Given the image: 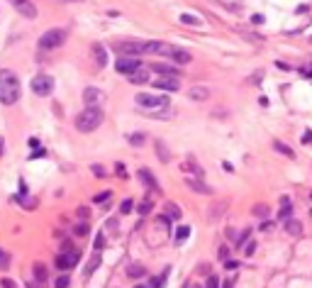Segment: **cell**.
<instances>
[{"label": "cell", "mask_w": 312, "mask_h": 288, "mask_svg": "<svg viewBox=\"0 0 312 288\" xmlns=\"http://www.w3.org/2000/svg\"><path fill=\"white\" fill-rule=\"evenodd\" d=\"M151 210H154V203H151L149 198H146L144 203H139V213H142V215H149Z\"/></svg>", "instance_id": "1f68e13d"}, {"label": "cell", "mask_w": 312, "mask_h": 288, "mask_svg": "<svg viewBox=\"0 0 312 288\" xmlns=\"http://www.w3.org/2000/svg\"><path fill=\"white\" fill-rule=\"evenodd\" d=\"M103 247H105V234H103V232H98V237H95V249L100 252Z\"/></svg>", "instance_id": "f35d334b"}, {"label": "cell", "mask_w": 312, "mask_h": 288, "mask_svg": "<svg viewBox=\"0 0 312 288\" xmlns=\"http://www.w3.org/2000/svg\"><path fill=\"white\" fill-rule=\"evenodd\" d=\"M290 210H293L290 201H288V198H283V201H281V222H285V220L290 217Z\"/></svg>", "instance_id": "484cf974"}, {"label": "cell", "mask_w": 312, "mask_h": 288, "mask_svg": "<svg viewBox=\"0 0 312 288\" xmlns=\"http://www.w3.org/2000/svg\"><path fill=\"white\" fill-rule=\"evenodd\" d=\"M66 39H68V32L63 27H54V29H49V32H44L39 37V44L37 47L42 52H54V49H61L63 44H66Z\"/></svg>", "instance_id": "277c9868"}, {"label": "cell", "mask_w": 312, "mask_h": 288, "mask_svg": "<svg viewBox=\"0 0 312 288\" xmlns=\"http://www.w3.org/2000/svg\"><path fill=\"white\" fill-rule=\"evenodd\" d=\"M273 146H276V151H281V154H285L288 159H295V151L288 146V144H283V142H273Z\"/></svg>", "instance_id": "4316f807"}, {"label": "cell", "mask_w": 312, "mask_h": 288, "mask_svg": "<svg viewBox=\"0 0 312 288\" xmlns=\"http://www.w3.org/2000/svg\"><path fill=\"white\" fill-rule=\"evenodd\" d=\"M115 171H117L120 176H125V166H122V164H117V166H115Z\"/></svg>", "instance_id": "f907efd6"}, {"label": "cell", "mask_w": 312, "mask_h": 288, "mask_svg": "<svg viewBox=\"0 0 312 288\" xmlns=\"http://www.w3.org/2000/svg\"><path fill=\"white\" fill-rule=\"evenodd\" d=\"M93 173H95V176H105V169L98 166V164H93Z\"/></svg>", "instance_id": "ee69618b"}, {"label": "cell", "mask_w": 312, "mask_h": 288, "mask_svg": "<svg viewBox=\"0 0 312 288\" xmlns=\"http://www.w3.org/2000/svg\"><path fill=\"white\" fill-rule=\"evenodd\" d=\"M308 10H310L308 5H300V7H295V12H298V15H303V12H308Z\"/></svg>", "instance_id": "c3c4849f"}, {"label": "cell", "mask_w": 312, "mask_h": 288, "mask_svg": "<svg viewBox=\"0 0 312 288\" xmlns=\"http://www.w3.org/2000/svg\"><path fill=\"white\" fill-rule=\"evenodd\" d=\"M217 257H220V261H222V264H225V261H229V247H220Z\"/></svg>", "instance_id": "8d00e7d4"}, {"label": "cell", "mask_w": 312, "mask_h": 288, "mask_svg": "<svg viewBox=\"0 0 312 288\" xmlns=\"http://www.w3.org/2000/svg\"><path fill=\"white\" fill-rule=\"evenodd\" d=\"M68 284H71V279H68L66 274H63V276H59V279L54 281V286H57V288H68Z\"/></svg>", "instance_id": "d590c367"}, {"label": "cell", "mask_w": 312, "mask_h": 288, "mask_svg": "<svg viewBox=\"0 0 312 288\" xmlns=\"http://www.w3.org/2000/svg\"><path fill=\"white\" fill-rule=\"evenodd\" d=\"M149 69L146 66H142L139 71H134V73H129L127 78H129V83H134V86H144V83H149Z\"/></svg>", "instance_id": "ac0fdd59"}, {"label": "cell", "mask_w": 312, "mask_h": 288, "mask_svg": "<svg viewBox=\"0 0 312 288\" xmlns=\"http://www.w3.org/2000/svg\"><path fill=\"white\" fill-rule=\"evenodd\" d=\"M239 34H242V37H247L249 42H258V44L263 42V37H258V34H251V32H244V29H239Z\"/></svg>", "instance_id": "e575fe53"}, {"label": "cell", "mask_w": 312, "mask_h": 288, "mask_svg": "<svg viewBox=\"0 0 312 288\" xmlns=\"http://www.w3.org/2000/svg\"><path fill=\"white\" fill-rule=\"evenodd\" d=\"M186 288H200V286H198V284H188Z\"/></svg>", "instance_id": "11a10c76"}, {"label": "cell", "mask_w": 312, "mask_h": 288, "mask_svg": "<svg viewBox=\"0 0 312 288\" xmlns=\"http://www.w3.org/2000/svg\"><path fill=\"white\" fill-rule=\"evenodd\" d=\"M90 52H93V59H95V64H98L100 69H105V66H108V49H105L103 44H98V42H95Z\"/></svg>", "instance_id": "5bb4252c"}, {"label": "cell", "mask_w": 312, "mask_h": 288, "mask_svg": "<svg viewBox=\"0 0 312 288\" xmlns=\"http://www.w3.org/2000/svg\"><path fill=\"white\" fill-rule=\"evenodd\" d=\"M2 151H5V140L0 137V154H2Z\"/></svg>", "instance_id": "f5cc1de1"}, {"label": "cell", "mask_w": 312, "mask_h": 288, "mask_svg": "<svg viewBox=\"0 0 312 288\" xmlns=\"http://www.w3.org/2000/svg\"><path fill=\"white\" fill-rule=\"evenodd\" d=\"M2 288H17V286H15L12 279H2Z\"/></svg>", "instance_id": "bcb514c9"}, {"label": "cell", "mask_w": 312, "mask_h": 288, "mask_svg": "<svg viewBox=\"0 0 312 288\" xmlns=\"http://www.w3.org/2000/svg\"><path fill=\"white\" fill-rule=\"evenodd\" d=\"M276 66H278V69H283V71H290V66H288V64H283V61H278Z\"/></svg>", "instance_id": "681fc988"}, {"label": "cell", "mask_w": 312, "mask_h": 288, "mask_svg": "<svg viewBox=\"0 0 312 288\" xmlns=\"http://www.w3.org/2000/svg\"><path fill=\"white\" fill-rule=\"evenodd\" d=\"M29 88H32L34 95L47 98V95H52V90H54V78H52L49 73H37V76L29 81Z\"/></svg>", "instance_id": "5b68a950"}, {"label": "cell", "mask_w": 312, "mask_h": 288, "mask_svg": "<svg viewBox=\"0 0 312 288\" xmlns=\"http://www.w3.org/2000/svg\"><path fill=\"white\" fill-rule=\"evenodd\" d=\"M115 49H117L122 57H137V54H146V42H134V39H129V42L115 44Z\"/></svg>", "instance_id": "52a82bcc"}, {"label": "cell", "mask_w": 312, "mask_h": 288, "mask_svg": "<svg viewBox=\"0 0 312 288\" xmlns=\"http://www.w3.org/2000/svg\"><path fill=\"white\" fill-rule=\"evenodd\" d=\"M120 210H122V215L132 213V210H134V201H132V198H125V201H122V205H120Z\"/></svg>", "instance_id": "d6a6232c"}, {"label": "cell", "mask_w": 312, "mask_h": 288, "mask_svg": "<svg viewBox=\"0 0 312 288\" xmlns=\"http://www.w3.org/2000/svg\"><path fill=\"white\" fill-rule=\"evenodd\" d=\"M254 252H256V242H249V244H247V257H251Z\"/></svg>", "instance_id": "f6af8a7d"}, {"label": "cell", "mask_w": 312, "mask_h": 288, "mask_svg": "<svg viewBox=\"0 0 312 288\" xmlns=\"http://www.w3.org/2000/svg\"><path fill=\"white\" fill-rule=\"evenodd\" d=\"M78 217H81V220H88V217H90V213H88V208H85V205H81V208H78Z\"/></svg>", "instance_id": "b9f144b4"}, {"label": "cell", "mask_w": 312, "mask_h": 288, "mask_svg": "<svg viewBox=\"0 0 312 288\" xmlns=\"http://www.w3.org/2000/svg\"><path fill=\"white\" fill-rule=\"evenodd\" d=\"M161 57H166V59H171L173 64H178V66H186L193 61V54L188 52V49H181V47H176V44H166V49H164V54Z\"/></svg>", "instance_id": "8992f818"}, {"label": "cell", "mask_w": 312, "mask_h": 288, "mask_svg": "<svg viewBox=\"0 0 312 288\" xmlns=\"http://www.w3.org/2000/svg\"><path fill=\"white\" fill-rule=\"evenodd\" d=\"M251 25H263V15H251Z\"/></svg>", "instance_id": "7bdbcfd3"}, {"label": "cell", "mask_w": 312, "mask_h": 288, "mask_svg": "<svg viewBox=\"0 0 312 288\" xmlns=\"http://www.w3.org/2000/svg\"><path fill=\"white\" fill-rule=\"evenodd\" d=\"M144 64L137 59V57H120L117 59V64H115V69H117V73H125V76H129V73L139 71Z\"/></svg>", "instance_id": "9c48e42d"}, {"label": "cell", "mask_w": 312, "mask_h": 288, "mask_svg": "<svg viewBox=\"0 0 312 288\" xmlns=\"http://www.w3.org/2000/svg\"><path fill=\"white\" fill-rule=\"evenodd\" d=\"M222 288H232V281H227V284H225V286Z\"/></svg>", "instance_id": "9f6ffc18"}, {"label": "cell", "mask_w": 312, "mask_h": 288, "mask_svg": "<svg viewBox=\"0 0 312 288\" xmlns=\"http://www.w3.org/2000/svg\"><path fill=\"white\" fill-rule=\"evenodd\" d=\"M186 186L190 188V191H195V193H212V188L210 186H205L202 181H198V178H186Z\"/></svg>", "instance_id": "ffe728a7"}, {"label": "cell", "mask_w": 312, "mask_h": 288, "mask_svg": "<svg viewBox=\"0 0 312 288\" xmlns=\"http://www.w3.org/2000/svg\"><path fill=\"white\" fill-rule=\"evenodd\" d=\"M151 71H156L159 76H176V78H178L181 69L173 66V64H151Z\"/></svg>", "instance_id": "e0dca14e"}, {"label": "cell", "mask_w": 312, "mask_h": 288, "mask_svg": "<svg viewBox=\"0 0 312 288\" xmlns=\"http://www.w3.org/2000/svg\"><path fill=\"white\" fill-rule=\"evenodd\" d=\"M164 215L166 217H171V220H181V208L176 205V203H164Z\"/></svg>", "instance_id": "7402d4cb"}, {"label": "cell", "mask_w": 312, "mask_h": 288, "mask_svg": "<svg viewBox=\"0 0 312 288\" xmlns=\"http://www.w3.org/2000/svg\"><path fill=\"white\" fill-rule=\"evenodd\" d=\"M20 15H25V17H29V20H34L37 17V7H34V2L32 0H7Z\"/></svg>", "instance_id": "7c38bea8"}, {"label": "cell", "mask_w": 312, "mask_h": 288, "mask_svg": "<svg viewBox=\"0 0 312 288\" xmlns=\"http://www.w3.org/2000/svg\"><path fill=\"white\" fill-rule=\"evenodd\" d=\"M78 259H81V254H78L76 249H71V252H61V254L54 259V264H57V269L66 271V269H73V266L78 264Z\"/></svg>", "instance_id": "30bf717a"}, {"label": "cell", "mask_w": 312, "mask_h": 288, "mask_svg": "<svg viewBox=\"0 0 312 288\" xmlns=\"http://www.w3.org/2000/svg\"><path fill=\"white\" fill-rule=\"evenodd\" d=\"M103 120H105V115H103L100 108H85L83 113L76 115L73 125H76L78 132H95V130L103 125Z\"/></svg>", "instance_id": "3957f363"}, {"label": "cell", "mask_w": 312, "mask_h": 288, "mask_svg": "<svg viewBox=\"0 0 312 288\" xmlns=\"http://www.w3.org/2000/svg\"><path fill=\"white\" fill-rule=\"evenodd\" d=\"M127 142L132 144V146H142V144L146 142V135H142V132H134V135H129V137H127Z\"/></svg>", "instance_id": "f1b7e54d"}, {"label": "cell", "mask_w": 312, "mask_h": 288, "mask_svg": "<svg viewBox=\"0 0 312 288\" xmlns=\"http://www.w3.org/2000/svg\"><path fill=\"white\" fill-rule=\"evenodd\" d=\"M22 95V88H20V78L10 69H2L0 71V103L2 105H15Z\"/></svg>", "instance_id": "6da1fadb"}, {"label": "cell", "mask_w": 312, "mask_h": 288, "mask_svg": "<svg viewBox=\"0 0 312 288\" xmlns=\"http://www.w3.org/2000/svg\"><path fill=\"white\" fill-rule=\"evenodd\" d=\"M137 176H139V181H142L144 186H149V188L159 191V181H156V176H154L149 169H139V171H137Z\"/></svg>", "instance_id": "9a60e30c"}, {"label": "cell", "mask_w": 312, "mask_h": 288, "mask_svg": "<svg viewBox=\"0 0 312 288\" xmlns=\"http://www.w3.org/2000/svg\"><path fill=\"white\" fill-rule=\"evenodd\" d=\"M283 230H285L290 237H303V222H300V220L288 217V220L283 222Z\"/></svg>", "instance_id": "2e32d148"}, {"label": "cell", "mask_w": 312, "mask_h": 288, "mask_svg": "<svg viewBox=\"0 0 312 288\" xmlns=\"http://www.w3.org/2000/svg\"><path fill=\"white\" fill-rule=\"evenodd\" d=\"M134 288H154V286H146V284H139V286H134Z\"/></svg>", "instance_id": "db71d44e"}, {"label": "cell", "mask_w": 312, "mask_h": 288, "mask_svg": "<svg viewBox=\"0 0 312 288\" xmlns=\"http://www.w3.org/2000/svg\"><path fill=\"white\" fill-rule=\"evenodd\" d=\"M166 44L164 42H146V54H164Z\"/></svg>", "instance_id": "d4e9b609"}, {"label": "cell", "mask_w": 312, "mask_h": 288, "mask_svg": "<svg viewBox=\"0 0 312 288\" xmlns=\"http://www.w3.org/2000/svg\"><path fill=\"white\" fill-rule=\"evenodd\" d=\"M134 103L139 105V110L149 113V115H166L169 113V95H156V93H137Z\"/></svg>", "instance_id": "7a4b0ae2"}, {"label": "cell", "mask_w": 312, "mask_h": 288, "mask_svg": "<svg viewBox=\"0 0 312 288\" xmlns=\"http://www.w3.org/2000/svg\"><path fill=\"white\" fill-rule=\"evenodd\" d=\"M154 88H156V90H166V93H176V90L181 88V81H178L176 76H159V78L154 81Z\"/></svg>", "instance_id": "8fae6325"}, {"label": "cell", "mask_w": 312, "mask_h": 288, "mask_svg": "<svg viewBox=\"0 0 312 288\" xmlns=\"http://www.w3.org/2000/svg\"><path fill=\"white\" fill-rule=\"evenodd\" d=\"M113 198V193L110 191H103V193H98L95 198H93V203H105V201H110Z\"/></svg>", "instance_id": "836d02e7"}, {"label": "cell", "mask_w": 312, "mask_h": 288, "mask_svg": "<svg viewBox=\"0 0 312 288\" xmlns=\"http://www.w3.org/2000/svg\"><path fill=\"white\" fill-rule=\"evenodd\" d=\"M29 146L32 149H39V140H29Z\"/></svg>", "instance_id": "816d5d0a"}, {"label": "cell", "mask_w": 312, "mask_h": 288, "mask_svg": "<svg viewBox=\"0 0 312 288\" xmlns=\"http://www.w3.org/2000/svg\"><path fill=\"white\" fill-rule=\"evenodd\" d=\"M32 271H34V281H37V284H47V281H49V271H47V266H44L42 261H34Z\"/></svg>", "instance_id": "d6986e66"}, {"label": "cell", "mask_w": 312, "mask_h": 288, "mask_svg": "<svg viewBox=\"0 0 312 288\" xmlns=\"http://www.w3.org/2000/svg\"><path fill=\"white\" fill-rule=\"evenodd\" d=\"M7 264H10V257L0 249V269H7Z\"/></svg>", "instance_id": "ab89813d"}, {"label": "cell", "mask_w": 312, "mask_h": 288, "mask_svg": "<svg viewBox=\"0 0 312 288\" xmlns=\"http://www.w3.org/2000/svg\"><path fill=\"white\" fill-rule=\"evenodd\" d=\"M98 266H100V254H93V259H90V264L85 266V276H90V274H93V271H95Z\"/></svg>", "instance_id": "f546056e"}, {"label": "cell", "mask_w": 312, "mask_h": 288, "mask_svg": "<svg viewBox=\"0 0 312 288\" xmlns=\"http://www.w3.org/2000/svg\"><path fill=\"white\" fill-rule=\"evenodd\" d=\"M254 215L268 217V208H266V205H254Z\"/></svg>", "instance_id": "74e56055"}, {"label": "cell", "mask_w": 312, "mask_h": 288, "mask_svg": "<svg viewBox=\"0 0 312 288\" xmlns=\"http://www.w3.org/2000/svg\"><path fill=\"white\" fill-rule=\"evenodd\" d=\"M190 100H198V103H205L207 98H210V88H205V86H190L186 93Z\"/></svg>", "instance_id": "4fadbf2b"}, {"label": "cell", "mask_w": 312, "mask_h": 288, "mask_svg": "<svg viewBox=\"0 0 312 288\" xmlns=\"http://www.w3.org/2000/svg\"><path fill=\"white\" fill-rule=\"evenodd\" d=\"M205 288H220V279H217V276H210L207 284H205Z\"/></svg>", "instance_id": "60d3db41"}, {"label": "cell", "mask_w": 312, "mask_h": 288, "mask_svg": "<svg viewBox=\"0 0 312 288\" xmlns=\"http://www.w3.org/2000/svg\"><path fill=\"white\" fill-rule=\"evenodd\" d=\"M146 276V269L142 264H127V279H144Z\"/></svg>", "instance_id": "44dd1931"}, {"label": "cell", "mask_w": 312, "mask_h": 288, "mask_svg": "<svg viewBox=\"0 0 312 288\" xmlns=\"http://www.w3.org/2000/svg\"><path fill=\"white\" fill-rule=\"evenodd\" d=\"M225 266H227V269H237L239 261H232V259H229V261H225Z\"/></svg>", "instance_id": "7dc6e473"}, {"label": "cell", "mask_w": 312, "mask_h": 288, "mask_svg": "<svg viewBox=\"0 0 312 288\" xmlns=\"http://www.w3.org/2000/svg\"><path fill=\"white\" fill-rule=\"evenodd\" d=\"M105 98H108V95H105L103 90L93 88V86H88V88L83 90V103H85V108H103Z\"/></svg>", "instance_id": "ba28073f"}, {"label": "cell", "mask_w": 312, "mask_h": 288, "mask_svg": "<svg viewBox=\"0 0 312 288\" xmlns=\"http://www.w3.org/2000/svg\"><path fill=\"white\" fill-rule=\"evenodd\" d=\"M154 146H156V154H159L161 164H169V161H171V151L166 149V144L161 142V140H156V144H154Z\"/></svg>", "instance_id": "603a6c76"}, {"label": "cell", "mask_w": 312, "mask_h": 288, "mask_svg": "<svg viewBox=\"0 0 312 288\" xmlns=\"http://www.w3.org/2000/svg\"><path fill=\"white\" fill-rule=\"evenodd\" d=\"M188 237H190V227H188V225H181L178 232H176V242H183Z\"/></svg>", "instance_id": "4dcf8cb0"}, {"label": "cell", "mask_w": 312, "mask_h": 288, "mask_svg": "<svg viewBox=\"0 0 312 288\" xmlns=\"http://www.w3.org/2000/svg\"><path fill=\"white\" fill-rule=\"evenodd\" d=\"M181 22H183V25H190V27H200V25H202V22H200V17L188 15V12H183V15H181Z\"/></svg>", "instance_id": "83f0119b"}, {"label": "cell", "mask_w": 312, "mask_h": 288, "mask_svg": "<svg viewBox=\"0 0 312 288\" xmlns=\"http://www.w3.org/2000/svg\"><path fill=\"white\" fill-rule=\"evenodd\" d=\"M88 232H90L88 220H81V222H76V225H73V234H76V237H85Z\"/></svg>", "instance_id": "cb8c5ba5"}, {"label": "cell", "mask_w": 312, "mask_h": 288, "mask_svg": "<svg viewBox=\"0 0 312 288\" xmlns=\"http://www.w3.org/2000/svg\"><path fill=\"white\" fill-rule=\"evenodd\" d=\"M310 39H312V37H310Z\"/></svg>", "instance_id": "6f0895ef"}]
</instances>
